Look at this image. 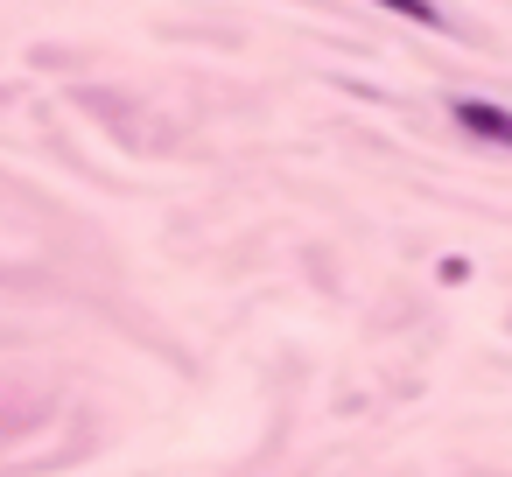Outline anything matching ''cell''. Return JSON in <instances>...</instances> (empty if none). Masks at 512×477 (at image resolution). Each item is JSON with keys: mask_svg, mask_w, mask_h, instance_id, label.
I'll use <instances>...</instances> for the list:
<instances>
[{"mask_svg": "<svg viewBox=\"0 0 512 477\" xmlns=\"http://www.w3.org/2000/svg\"><path fill=\"white\" fill-rule=\"evenodd\" d=\"M456 120L470 127V134H484V141H498V148H512V113H498V106H456Z\"/></svg>", "mask_w": 512, "mask_h": 477, "instance_id": "obj_1", "label": "cell"}, {"mask_svg": "<svg viewBox=\"0 0 512 477\" xmlns=\"http://www.w3.org/2000/svg\"><path fill=\"white\" fill-rule=\"evenodd\" d=\"M386 8H400V15H414V22H435V8H428V0H386Z\"/></svg>", "mask_w": 512, "mask_h": 477, "instance_id": "obj_2", "label": "cell"}]
</instances>
